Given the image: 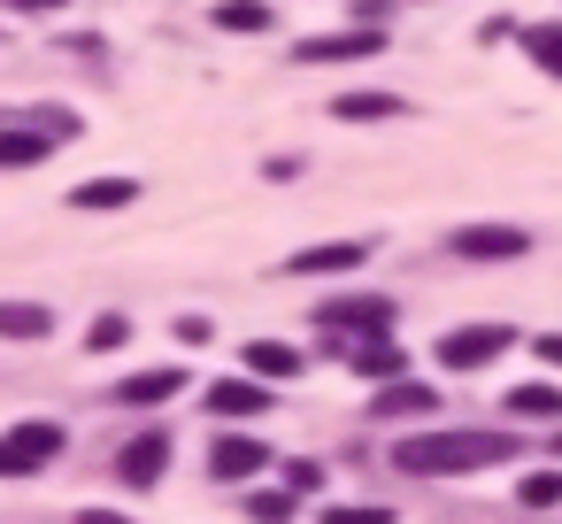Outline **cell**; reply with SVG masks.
Returning <instances> with one entry per match:
<instances>
[{
    "label": "cell",
    "mask_w": 562,
    "mask_h": 524,
    "mask_svg": "<svg viewBox=\"0 0 562 524\" xmlns=\"http://www.w3.org/2000/svg\"><path fill=\"white\" fill-rule=\"evenodd\" d=\"M393 462L416 478H462L485 462H516V432H416L393 447Z\"/></svg>",
    "instance_id": "1"
},
{
    "label": "cell",
    "mask_w": 562,
    "mask_h": 524,
    "mask_svg": "<svg viewBox=\"0 0 562 524\" xmlns=\"http://www.w3.org/2000/svg\"><path fill=\"white\" fill-rule=\"evenodd\" d=\"M63 455V424H16L0 432V478H32Z\"/></svg>",
    "instance_id": "2"
},
{
    "label": "cell",
    "mask_w": 562,
    "mask_h": 524,
    "mask_svg": "<svg viewBox=\"0 0 562 524\" xmlns=\"http://www.w3.org/2000/svg\"><path fill=\"white\" fill-rule=\"evenodd\" d=\"M508 324H462V332H447L439 339V370H485L493 355H508Z\"/></svg>",
    "instance_id": "3"
},
{
    "label": "cell",
    "mask_w": 562,
    "mask_h": 524,
    "mask_svg": "<svg viewBox=\"0 0 562 524\" xmlns=\"http://www.w3.org/2000/svg\"><path fill=\"white\" fill-rule=\"evenodd\" d=\"M316 324L324 332H393V301L385 293H339L316 309Z\"/></svg>",
    "instance_id": "4"
},
{
    "label": "cell",
    "mask_w": 562,
    "mask_h": 524,
    "mask_svg": "<svg viewBox=\"0 0 562 524\" xmlns=\"http://www.w3.org/2000/svg\"><path fill=\"white\" fill-rule=\"evenodd\" d=\"M447 255H462V263H516L524 255V232L516 224H462L447 239Z\"/></svg>",
    "instance_id": "5"
},
{
    "label": "cell",
    "mask_w": 562,
    "mask_h": 524,
    "mask_svg": "<svg viewBox=\"0 0 562 524\" xmlns=\"http://www.w3.org/2000/svg\"><path fill=\"white\" fill-rule=\"evenodd\" d=\"M370 55H385V32H331L293 47V63H370Z\"/></svg>",
    "instance_id": "6"
},
{
    "label": "cell",
    "mask_w": 562,
    "mask_h": 524,
    "mask_svg": "<svg viewBox=\"0 0 562 524\" xmlns=\"http://www.w3.org/2000/svg\"><path fill=\"white\" fill-rule=\"evenodd\" d=\"M162 462H170V439H162V432H139V439H132V447H124V455H116V478H124V486H139V493H147V486H155V478H162Z\"/></svg>",
    "instance_id": "7"
},
{
    "label": "cell",
    "mask_w": 562,
    "mask_h": 524,
    "mask_svg": "<svg viewBox=\"0 0 562 524\" xmlns=\"http://www.w3.org/2000/svg\"><path fill=\"white\" fill-rule=\"evenodd\" d=\"M262 462H270V447H262V439H239V432H232V439H216V447H209V470H216V478H224V486H247V478H255V470H262Z\"/></svg>",
    "instance_id": "8"
},
{
    "label": "cell",
    "mask_w": 562,
    "mask_h": 524,
    "mask_svg": "<svg viewBox=\"0 0 562 524\" xmlns=\"http://www.w3.org/2000/svg\"><path fill=\"white\" fill-rule=\"evenodd\" d=\"M209 409L239 424V416H262V409H270V393H262V378H224V386H209Z\"/></svg>",
    "instance_id": "9"
},
{
    "label": "cell",
    "mask_w": 562,
    "mask_h": 524,
    "mask_svg": "<svg viewBox=\"0 0 562 524\" xmlns=\"http://www.w3.org/2000/svg\"><path fill=\"white\" fill-rule=\"evenodd\" d=\"M132 201H139V186H132V178H93V186H78V193H70V209H78V216H101V209H132Z\"/></svg>",
    "instance_id": "10"
},
{
    "label": "cell",
    "mask_w": 562,
    "mask_h": 524,
    "mask_svg": "<svg viewBox=\"0 0 562 524\" xmlns=\"http://www.w3.org/2000/svg\"><path fill=\"white\" fill-rule=\"evenodd\" d=\"M362 263H370V247H362V239H339V247H301V255H293V270H301V278H316V270H362Z\"/></svg>",
    "instance_id": "11"
},
{
    "label": "cell",
    "mask_w": 562,
    "mask_h": 524,
    "mask_svg": "<svg viewBox=\"0 0 562 524\" xmlns=\"http://www.w3.org/2000/svg\"><path fill=\"white\" fill-rule=\"evenodd\" d=\"M178 386H186L178 370H132V378L116 386V401H124V409H155V401H170Z\"/></svg>",
    "instance_id": "12"
},
{
    "label": "cell",
    "mask_w": 562,
    "mask_h": 524,
    "mask_svg": "<svg viewBox=\"0 0 562 524\" xmlns=\"http://www.w3.org/2000/svg\"><path fill=\"white\" fill-rule=\"evenodd\" d=\"M47 332H55V316L40 301H0V339L24 347V339H47Z\"/></svg>",
    "instance_id": "13"
},
{
    "label": "cell",
    "mask_w": 562,
    "mask_h": 524,
    "mask_svg": "<svg viewBox=\"0 0 562 524\" xmlns=\"http://www.w3.org/2000/svg\"><path fill=\"white\" fill-rule=\"evenodd\" d=\"M209 24L216 32H270V0H216V9H209Z\"/></svg>",
    "instance_id": "14"
},
{
    "label": "cell",
    "mask_w": 562,
    "mask_h": 524,
    "mask_svg": "<svg viewBox=\"0 0 562 524\" xmlns=\"http://www.w3.org/2000/svg\"><path fill=\"white\" fill-rule=\"evenodd\" d=\"M331 116H339V124H378V116H401V101H393V93H339Z\"/></svg>",
    "instance_id": "15"
},
{
    "label": "cell",
    "mask_w": 562,
    "mask_h": 524,
    "mask_svg": "<svg viewBox=\"0 0 562 524\" xmlns=\"http://www.w3.org/2000/svg\"><path fill=\"white\" fill-rule=\"evenodd\" d=\"M378 416H424L431 409V386H408V378H385V393L370 401Z\"/></svg>",
    "instance_id": "16"
},
{
    "label": "cell",
    "mask_w": 562,
    "mask_h": 524,
    "mask_svg": "<svg viewBox=\"0 0 562 524\" xmlns=\"http://www.w3.org/2000/svg\"><path fill=\"white\" fill-rule=\"evenodd\" d=\"M508 416H524V424H554V416H562V393H554V386H516V393H508Z\"/></svg>",
    "instance_id": "17"
},
{
    "label": "cell",
    "mask_w": 562,
    "mask_h": 524,
    "mask_svg": "<svg viewBox=\"0 0 562 524\" xmlns=\"http://www.w3.org/2000/svg\"><path fill=\"white\" fill-rule=\"evenodd\" d=\"M47 163V132H0V170H32Z\"/></svg>",
    "instance_id": "18"
},
{
    "label": "cell",
    "mask_w": 562,
    "mask_h": 524,
    "mask_svg": "<svg viewBox=\"0 0 562 524\" xmlns=\"http://www.w3.org/2000/svg\"><path fill=\"white\" fill-rule=\"evenodd\" d=\"M247 370H255V378H293V370H301V355H293V347H278V339H255V347H247Z\"/></svg>",
    "instance_id": "19"
},
{
    "label": "cell",
    "mask_w": 562,
    "mask_h": 524,
    "mask_svg": "<svg viewBox=\"0 0 562 524\" xmlns=\"http://www.w3.org/2000/svg\"><path fill=\"white\" fill-rule=\"evenodd\" d=\"M355 370H362V378H393V370H401V347H393L385 332H370V347H355Z\"/></svg>",
    "instance_id": "20"
},
{
    "label": "cell",
    "mask_w": 562,
    "mask_h": 524,
    "mask_svg": "<svg viewBox=\"0 0 562 524\" xmlns=\"http://www.w3.org/2000/svg\"><path fill=\"white\" fill-rule=\"evenodd\" d=\"M524 47H531V63H539L547 78H562V24H531Z\"/></svg>",
    "instance_id": "21"
},
{
    "label": "cell",
    "mask_w": 562,
    "mask_h": 524,
    "mask_svg": "<svg viewBox=\"0 0 562 524\" xmlns=\"http://www.w3.org/2000/svg\"><path fill=\"white\" fill-rule=\"evenodd\" d=\"M516 493H524V509H554V501H562V470H531Z\"/></svg>",
    "instance_id": "22"
},
{
    "label": "cell",
    "mask_w": 562,
    "mask_h": 524,
    "mask_svg": "<svg viewBox=\"0 0 562 524\" xmlns=\"http://www.w3.org/2000/svg\"><path fill=\"white\" fill-rule=\"evenodd\" d=\"M124 339H132V324H124V316H93V339H86V347H93V355H109V347H124Z\"/></svg>",
    "instance_id": "23"
},
{
    "label": "cell",
    "mask_w": 562,
    "mask_h": 524,
    "mask_svg": "<svg viewBox=\"0 0 562 524\" xmlns=\"http://www.w3.org/2000/svg\"><path fill=\"white\" fill-rule=\"evenodd\" d=\"M247 516H255V524H285V516H293V493H255Z\"/></svg>",
    "instance_id": "24"
},
{
    "label": "cell",
    "mask_w": 562,
    "mask_h": 524,
    "mask_svg": "<svg viewBox=\"0 0 562 524\" xmlns=\"http://www.w3.org/2000/svg\"><path fill=\"white\" fill-rule=\"evenodd\" d=\"M324 486V462H285V493H316Z\"/></svg>",
    "instance_id": "25"
},
{
    "label": "cell",
    "mask_w": 562,
    "mask_h": 524,
    "mask_svg": "<svg viewBox=\"0 0 562 524\" xmlns=\"http://www.w3.org/2000/svg\"><path fill=\"white\" fill-rule=\"evenodd\" d=\"M324 524H393V509H324Z\"/></svg>",
    "instance_id": "26"
},
{
    "label": "cell",
    "mask_w": 562,
    "mask_h": 524,
    "mask_svg": "<svg viewBox=\"0 0 562 524\" xmlns=\"http://www.w3.org/2000/svg\"><path fill=\"white\" fill-rule=\"evenodd\" d=\"M531 347H539V363H547V370H562V332H547V339H531Z\"/></svg>",
    "instance_id": "27"
},
{
    "label": "cell",
    "mask_w": 562,
    "mask_h": 524,
    "mask_svg": "<svg viewBox=\"0 0 562 524\" xmlns=\"http://www.w3.org/2000/svg\"><path fill=\"white\" fill-rule=\"evenodd\" d=\"M78 524H124L116 509H78Z\"/></svg>",
    "instance_id": "28"
},
{
    "label": "cell",
    "mask_w": 562,
    "mask_h": 524,
    "mask_svg": "<svg viewBox=\"0 0 562 524\" xmlns=\"http://www.w3.org/2000/svg\"><path fill=\"white\" fill-rule=\"evenodd\" d=\"M9 9H63V0H9Z\"/></svg>",
    "instance_id": "29"
},
{
    "label": "cell",
    "mask_w": 562,
    "mask_h": 524,
    "mask_svg": "<svg viewBox=\"0 0 562 524\" xmlns=\"http://www.w3.org/2000/svg\"><path fill=\"white\" fill-rule=\"evenodd\" d=\"M554 447H562V439H554Z\"/></svg>",
    "instance_id": "30"
}]
</instances>
